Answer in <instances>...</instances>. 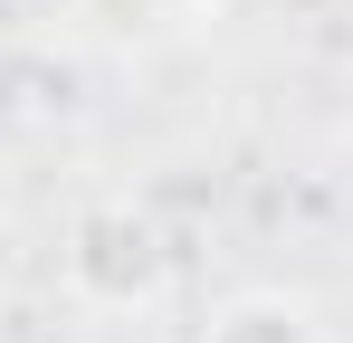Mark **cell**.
<instances>
[{"mask_svg": "<svg viewBox=\"0 0 353 343\" xmlns=\"http://www.w3.org/2000/svg\"><path fill=\"white\" fill-rule=\"evenodd\" d=\"M201 343H325V324H315V305H305V295L248 286V295H230V305L201 324Z\"/></svg>", "mask_w": 353, "mask_h": 343, "instance_id": "obj_2", "label": "cell"}, {"mask_svg": "<svg viewBox=\"0 0 353 343\" xmlns=\"http://www.w3.org/2000/svg\"><path fill=\"white\" fill-rule=\"evenodd\" d=\"M163 277H172V248H163L153 210H134V200H96L86 220L67 229V286H77L86 305H105V315L153 305Z\"/></svg>", "mask_w": 353, "mask_h": 343, "instance_id": "obj_1", "label": "cell"}]
</instances>
